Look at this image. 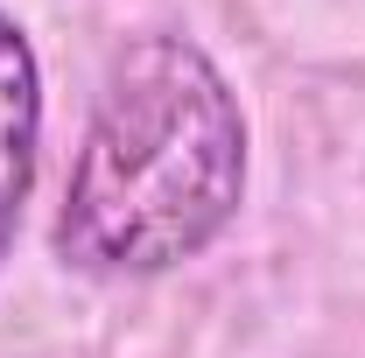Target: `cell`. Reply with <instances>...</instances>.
Masks as SVG:
<instances>
[{"instance_id":"7a4b0ae2","label":"cell","mask_w":365,"mask_h":358,"mask_svg":"<svg viewBox=\"0 0 365 358\" xmlns=\"http://www.w3.org/2000/svg\"><path fill=\"white\" fill-rule=\"evenodd\" d=\"M36 155H43V63L14 14H0V267L14 253L21 204L36 190Z\"/></svg>"},{"instance_id":"6da1fadb","label":"cell","mask_w":365,"mask_h":358,"mask_svg":"<svg viewBox=\"0 0 365 358\" xmlns=\"http://www.w3.org/2000/svg\"><path fill=\"white\" fill-rule=\"evenodd\" d=\"M246 197V120L225 71L182 36L113 56L56 211V253L85 274H169Z\"/></svg>"}]
</instances>
